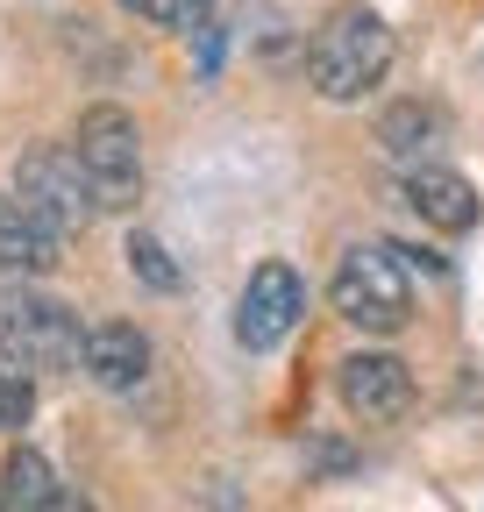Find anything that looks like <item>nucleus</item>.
<instances>
[{
  "instance_id": "obj_1",
  "label": "nucleus",
  "mask_w": 484,
  "mask_h": 512,
  "mask_svg": "<svg viewBox=\"0 0 484 512\" xmlns=\"http://www.w3.org/2000/svg\"><path fill=\"white\" fill-rule=\"evenodd\" d=\"M0 363L8 370H79L86 363V328L72 306H57L36 285H0Z\"/></svg>"
},
{
  "instance_id": "obj_2",
  "label": "nucleus",
  "mask_w": 484,
  "mask_h": 512,
  "mask_svg": "<svg viewBox=\"0 0 484 512\" xmlns=\"http://www.w3.org/2000/svg\"><path fill=\"white\" fill-rule=\"evenodd\" d=\"M392 64V29L371 8H335L307 43V79L321 100H363Z\"/></svg>"
},
{
  "instance_id": "obj_3",
  "label": "nucleus",
  "mask_w": 484,
  "mask_h": 512,
  "mask_svg": "<svg viewBox=\"0 0 484 512\" xmlns=\"http://www.w3.org/2000/svg\"><path fill=\"white\" fill-rule=\"evenodd\" d=\"M328 299H335V313L349 320V328H363V335L406 328V313H413L406 249H392V242H356V249H342V264H335V278H328Z\"/></svg>"
},
{
  "instance_id": "obj_4",
  "label": "nucleus",
  "mask_w": 484,
  "mask_h": 512,
  "mask_svg": "<svg viewBox=\"0 0 484 512\" xmlns=\"http://www.w3.org/2000/svg\"><path fill=\"white\" fill-rule=\"evenodd\" d=\"M72 150H79V164L93 178L100 214L136 207V192H143V136H136V114L129 107H86Z\"/></svg>"
},
{
  "instance_id": "obj_5",
  "label": "nucleus",
  "mask_w": 484,
  "mask_h": 512,
  "mask_svg": "<svg viewBox=\"0 0 484 512\" xmlns=\"http://www.w3.org/2000/svg\"><path fill=\"white\" fill-rule=\"evenodd\" d=\"M15 200H22L50 235H72V228H86V221L100 214L93 178H86L79 150H57V143L29 150V157L15 164Z\"/></svg>"
},
{
  "instance_id": "obj_6",
  "label": "nucleus",
  "mask_w": 484,
  "mask_h": 512,
  "mask_svg": "<svg viewBox=\"0 0 484 512\" xmlns=\"http://www.w3.org/2000/svg\"><path fill=\"white\" fill-rule=\"evenodd\" d=\"M299 313H307L299 271L292 264H257L250 285H242V299H235V342L242 349H278L299 328Z\"/></svg>"
},
{
  "instance_id": "obj_7",
  "label": "nucleus",
  "mask_w": 484,
  "mask_h": 512,
  "mask_svg": "<svg viewBox=\"0 0 484 512\" xmlns=\"http://www.w3.org/2000/svg\"><path fill=\"white\" fill-rule=\"evenodd\" d=\"M342 406L356 420H399L413 406V370L399 356H378V349H363L342 363Z\"/></svg>"
},
{
  "instance_id": "obj_8",
  "label": "nucleus",
  "mask_w": 484,
  "mask_h": 512,
  "mask_svg": "<svg viewBox=\"0 0 484 512\" xmlns=\"http://www.w3.org/2000/svg\"><path fill=\"white\" fill-rule=\"evenodd\" d=\"M86 377L100 392H136L150 377V342H143L136 320H100V328H86Z\"/></svg>"
},
{
  "instance_id": "obj_9",
  "label": "nucleus",
  "mask_w": 484,
  "mask_h": 512,
  "mask_svg": "<svg viewBox=\"0 0 484 512\" xmlns=\"http://www.w3.org/2000/svg\"><path fill=\"white\" fill-rule=\"evenodd\" d=\"M399 192H406V207L428 221V228H442V235H463V228H477V192L456 178V171H435V164H413L406 178H399Z\"/></svg>"
},
{
  "instance_id": "obj_10",
  "label": "nucleus",
  "mask_w": 484,
  "mask_h": 512,
  "mask_svg": "<svg viewBox=\"0 0 484 512\" xmlns=\"http://www.w3.org/2000/svg\"><path fill=\"white\" fill-rule=\"evenodd\" d=\"M50 264H57V235L15 200V192H0V271L36 278V271H50Z\"/></svg>"
},
{
  "instance_id": "obj_11",
  "label": "nucleus",
  "mask_w": 484,
  "mask_h": 512,
  "mask_svg": "<svg viewBox=\"0 0 484 512\" xmlns=\"http://www.w3.org/2000/svg\"><path fill=\"white\" fill-rule=\"evenodd\" d=\"M0 484H8V512H65V498H72V491H57V477L36 448H15Z\"/></svg>"
},
{
  "instance_id": "obj_12",
  "label": "nucleus",
  "mask_w": 484,
  "mask_h": 512,
  "mask_svg": "<svg viewBox=\"0 0 484 512\" xmlns=\"http://www.w3.org/2000/svg\"><path fill=\"white\" fill-rule=\"evenodd\" d=\"M378 136H385V150L406 157V171H413V157H428V150L442 143V114H435V107H420V100H406V107L385 114Z\"/></svg>"
},
{
  "instance_id": "obj_13",
  "label": "nucleus",
  "mask_w": 484,
  "mask_h": 512,
  "mask_svg": "<svg viewBox=\"0 0 484 512\" xmlns=\"http://www.w3.org/2000/svg\"><path fill=\"white\" fill-rule=\"evenodd\" d=\"M129 271H136L143 285H157V292H178V264L164 256L157 235H136V242H129Z\"/></svg>"
},
{
  "instance_id": "obj_14",
  "label": "nucleus",
  "mask_w": 484,
  "mask_h": 512,
  "mask_svg": "<svg viewBox=\"0 0 484 512\" xmlns=\"http://www.w3.org/2000/svg\"><path fill=\"white\" fill-rule=\"evenodd\" d=\"M121 8H136L143 22H164V29H200L207 22V0H121Z\"/></svg>"
},
{
  "instance_id": "obj_15",
  "label": "nucleus",
  "mask_w": 484,
  "mask_h": 512,
  "mask_svg": "<svg viewBox=\"0 0 484 512\" xmlns=\"http://www.w3.org/2000/svg\"><path fill=\"white\" fill-rule=\"evenodd\" d=\"M29 406H36V392H29V377H22V370H0V434H15V427H29Z\"/></svg>"
},
{
  "instance_id": "obj_16",
  "label": "nucleus",
  "mask_w": 484,
  "mask_h": 512,
  "mask_svg": "<svg viewBox=\"0 0 484 512\" xmlns=\"http://www.w3.org/2000/svg\"><path fill=\"white\" fill-rule=\"evenodd\" d=\"M65 512H93V505H86V498H65Z\"/></svg>"
},
{
  "instance_id": "obj_17",
  "label": "nucleus",
  "mask_w": 484,
  "mask_h": 512,
  "mask_svg": "<svg viewBox=\"0 0 484 512\" xmlns=\"http://www.w3.org/2000/svg\"><path fill=\"white\" fill-rule=\"evenodd\" d=\"M0 512H8V484H0Z\"/></svg>"
}]
</instances>
